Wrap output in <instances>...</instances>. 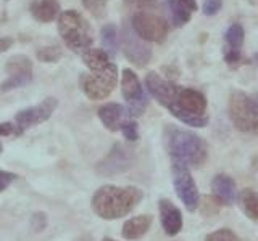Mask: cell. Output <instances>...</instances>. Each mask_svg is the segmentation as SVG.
<instances>
[{
  "label": "cell",
  "instance_id": "6da1fadb",
  "mask_svg": "<svg viewBox=\"0 0 258 241\" xmlns=\"http://www.w3.org/2000/svg\"><path fill=\"white\" fill-rule=\"evenodd\" d=\"M144 198V193L137 187H115L105 185L92 196L94 212L105 220H115L133 212Z\"/></svg>",
  "mask_w": 258,
  "mask_h": 241
},
{
  "label": "cell",
  "instance_id": "7a4b0ae2",
  "mask_svg": "<svg viewBox=\"0 0 258 241\" xmlns=\"http://www.w3.org/2000/svg\"><path fill=\"white\" fill-rule=\"evenodd\" d=\"M163 135L171 163H181L187 167L204 166L208 156V147L205 140L200 139L197 134L168 126Z\"/></svg>",
  "mask_w": 258,
  "mask_h": 241
},
{
  "label": "cell",
  "instance_id": "3957f363",
  "mask_svg": "<svg viewBox=\"0 0 258 241\" xmlns=\"http://www.w3.org/2000/svg\"><path fill=\"white\" fill-rule=\"evenodd\" d=\"M207 98L205 95L196 90V88L174 85V90L165 103V108L171 114L179 119L182 124L190 127H207L208 114H207Z\"/></svg>",
  "mask_w": 258,
  "mask_h": 241
},
{
  "label": "cell",
  "instance_id": "277c9868",
  "mask_svg": "<svg viewBox=\"0 0 258 241\" xmlns=\"http://www.w3.org/2000/svg\"><path fill=\"white\" fill-rule=\"evenodd\" d=\"M58 32L70 50L83 55L92 47L94 31L83 15L76 10H64L58 16Z\"/></svg>",
  "mask_w": 258,
  "mask_h": 241
},
{
  "label": "cell",
  "instance_id": "5b68a950",
  "mask_svg": "<svg viewBox=\"0 0 258 241\" xmlns=\"http://www.w3.org/2000/svg\"><path fill=\"white\" fill-rule=\"evenodd\" d=\"M118 84V68L115 63H110L102 71L83 72L79 76V87L91 100H105L115 90Z\"/></svg>",
  "mask_w": 258,
  "mask_h": 241
},
{
  "label": "cell",
  "instance_id": "8992f818",
  "mask_svg": "<svg viewBox=\"0 0 258 241\" xmlns=\"http://www.w3.org/2000/svg\"><path fill=\"white\" fill-rule=\"evenodd\" d=\"M131 28L142 40L155 44H163L169 32V24L165 16L153 12L152 8L136 12L131 18Z\"/></svg>",
  "mask_w": 258,
  "mask_h": 241
},
{
  "label": "cell",
  "instance_id": "52a82bcc",
  "mask_svg": "<svg viewBox=\"0 0 258 241\" xmlns=\"http://www.w3.org/2000/svg\"><path fill=\"white\" fill-rule=\"evenodd\" d=\"M121 93L127 103L129 117H139L149 104V96L145 93L141 80L133 69H123L121 72Z\"/></svg>",
  "mask_w": 258,
  "mask_h": 241
},
{
  "label": "cell",
  "instance_id": "ba28073f",
  "mask_svg": "<svg viewBox=\"0 0 258 241\" xmlns=\"http://www.w3.org/2000/svg\"><path fill=\"white\" fill-rule=\"evenodd\" d=\"M118 39L121 48H123V53L129 61L136 64L137 68L147 66V63L152 58V48L149 42H145L136 34L131 28V23H123Z\"/></svg>",
  "mask_w": 258,
  "mask_h": 241
},
{
  "label": "cell",
  "instance_id": "9c48e42d",
  "mask_svg": "<svg viewBox=\"0 0 258 241\" xmlns=\"http://www.w3.org/2000/svg\"><path fill=\"white\" fill-rule=\"evenodd\" d=\"M171 172H173V185L177 193V196L187 207V211L194 212L200 204V195L196 182H194L189 167L181 163H173L171 164Z\"/></svg>",
  "mask_w": 258,
  "mask_h": 241
},
{
  "label": "cell",
  "instance_id": "30bf717a",
  "mask_svg": "<svg viewBox=\"0 0 258 241\" xmlns=\"http://www.w3.org/2000/svg\"><path fill=\"white\" fill-rule=\"evenodd\" d=\"M229 117L234 127L240 132L253 131L255 112L250 104V95L240 90H234L229 96Z\"/></svg>",
  "mask_w": 258,
  "mask_h": 241
},
{
  "label": "cell",
  "instance_id": "8fae6325",
  "mask_svg": "<svg viewBox=\"0 0 258 241\" xmlns=\"http://www.w3.org/2000/svg\"><path fill=\"white\" fill-rule=\"evenodd\" d=\"M56 106H58V100H56L55 96H47L45 100H42L39 104H36V106H31V108L21 109L16 112L15 124L18 127V131L21 132V135L26 129L39 126L45 123L47 119H50L52 112L56 109Z\"/></svg>",
  "mask_w": 258,
  "mask_h": 241
},
{
  "label": "cell",
  "instance_id": "7c38bea8",
  "mask_svg": "<svg viewBox=\"0 0 258 241\" xmlns=\"http://www.w3.org/2000/svg\"><path fill=\"white\" fill-rule=\"evenodd\" d=\"M131 166H133L131 150H127L121 143H116L108 155L105 156L102 163H99L97 171H99V174H102V175H115V174L127 171Z\"/></svg>",
  "mask_w": 258,
  "mask_h": 241
},
{
  "label": "cell",
  "instance_id": "4fadbf2b",
  "mask_svg": "<svg viewBox=\"0 0 258 241\" xmlns=\"http://www.w3.org/2000/svg\"><path fill=\"white\" fill-rule=\"evenodd\" d=\"M99 117L102 124L111 132H118L123 129V126L129 120L127 108H124L119 103H105L99 108Z\"/></svg>",
  "mask_w": 258,
  "mask_h": 241
},
{
  "label": "cell",
  "instance_id": "5bb4252c",
  "mask_svg": "<svg viewBox=\"0 0 258 241\" xmlns=\"http://www.w3.org/2000/svg\"><path fill=\"white\" fill-rule=\"evenodd\" d=\"M158 211L161 227H163L165 233L168 236H176L182 228V214L179 207H176L169 199H160Z\"/></svg>",
  "mask_w": 258,
  "mask_h": 241
},
{
  "label": "cell",
  "instance_id": "9a60e30c",
  "mask_svg": "<svg viewBox=\"0 0 258 241\" xmlns=\"http://www.w3.org/2000/svg\"><path fill=\"white\" fill-rule=\"evenodd\" d=\"M213 196L220 204H232L236 199V183L226 174H218L212 180Z\"/></svg>",
  "mask_w": 258,
  "mask_h": 241
},
{
  "label": "cell",
  "instance_id": "2e32d148",
  "mask_svg": "<svg viewBox=\"0 0 258 241\" xmlns=\"http://www.w3.org/2000/svg\"><path fill=\"white\" fill-rule=\"evenodd\" d=\"M168 7L176 28L185 26L190 21L192 15L199 10L196 0H168Z\"/></svg>",
  "mask_w": 258,
  "mask_h": 241
},
{
  "label": "cell",
  "instance_id": "e0dca14e",
  "mask_svg": "<svg viewBox=\"0 0 258 241\" xmlns=\"http://www.w3.org/2000/svg\"><path fill=\"white\" fill-rule=\"evenodd\" d=\"M60 2L58 0H34L29 5L32 18L39 23H52L60 16Z\"/></svg>",
  "mask_w": 258,
  "mask_h": 241
},
{
  "label": "cell",
  "instance_id": "ac0fdd59",
  "mask_svg": "<svg viewBox=\"0 0 258 241\" xmlns=\"http://www.w3.org/2000/svg\"><path fill=\"white\" fill-rule=\"evenodd\" d=\"M152 222H153V219L149 214L133 217V219L124 222L123 230H121V235H123V238H126V239H137L149 231Z\"/></svg>",
  "mask_w": 258,
  "mask_h": 241
},
{
  "label": "cell",
  "instance_id": "d6986e66",
  "mask_svg": "<svg viewBox=\"0 0 258 241\" xmlns=\"http://www.w3.org/2000/svg\"><path fill=\"white\" fill-rule=\"evenodd\" d=\"M237 203L250 220L258 222V191L244 188L237 196Z\"/></svg>",
  "mask_w": 258,
  "mask_h": 241
},
{
  "label": "cell",
  "instance_id": "ffe728a7",
  "mask_svg": "<svg viewBox=\"0 0 258 241\" xmlns=\"http://www.w3.org/2000/svg\"><path fill=\"white\" fill-rule=\"evenodd\" d=\"M81 56H83V63L89 68V71H92V72L94 71H102L111 63L108 53L105 52L103 48H92L91 47Z\"/></svg>",
  "mask_w": 258,
  "mask_h": 241
},
{
  "label": "cell",
  "instance_id": "44dd1931",
  "mask_svg": "<svg viewBox=\"0 0 258 241\" xmlns=\"http://www.w3.org/2000/svg\"><path fill=\"white\" fill-rule=\"evenodd\" d=\"M100 40H102V48L108 53L110 58L116 55L118 52V29L113 23L103 24L100 29Z\"/></svg>",
  "mask_w": 258,
  "mask_h": 241
},
{
  "label": "cell",
  "instance_id": "7402d4cb",
  "mask_svg": "<svg viewBox=\"0 0 258 241\" xmlns=\"http://www.w3.org/2000/svg\"><path fill=\"white\" fill-rule=\"evenodd\" d=\"M5 72L8 76L32 74V61L26 55H13L5 64Z\"/></svg>",
  "mask_w": 258,
  "mask_h": 241
},
{
  "label": "cell",
  "instance_id": "603a6c76",
  "mask_svg": "<svg viewBox=\"0 0 258 241\" xmlns=\"http://www.w3.org/2000/svg\"><path fill=\"white\" fill-rule=\"evenodd\" d=\"M245 32L244 28L239 23H232L224 32V50H236L240 52L242 45H244Z\"/></svg>",
  "mask_w": 258,
  "mask_h": 241
},
{
  "label": "cell",
  "instance_id": "cb8c5ba5",
  "mask_svg": "<svg viewBox=\"0 0 258 241\" xmlns=\"http://www.w3.org/2000/svg\"><path fill=\"white\" fill-rule=\"evenodd\" d=\"M36 56L42 63H58L63 58V50L58 45H47L39 48L36 52Z\"/></svg>",
  "mask_w": 258,
  "mask_h": 241
},
{
  "label": "cell",
  "instance_id": "d4e9b609",
  "mask_svg": "<svg viewBox=\"0 0 258 241\" xmlns=\"http://www.w3.org/2000/svg\"><path fill=\"white\" fill-rule=\"evenodd\" d=\"M32 74H21V76H10L5 82H2L0 85V90L2 92H8V90H13V88H20L24 87L26 84L31 82Z\"/></svg>",
  "mask_w": 258,
  "mask_h": 241
},
{
  "label": "cell",
  "instance_id": "484cf974",
  "mask_svg": "<svg viewBox=\"0 0 258 241\" xmlns=\"http://www.w3.org/2000/svg\"><path fill=\"white\" fill-rule=\"evenodd\" d=\"M83 5L95 18H103L107 13V2H102V0H83Z\"/></svg>",
  "mask_w": 258,
  "mask_h": 241
},
{
  "label": "cell",
  "instance_id": "4316f807",
  "mask_svg": "<svg viewBox=\"0 0 258 241\" xmlns=\"http://www.w3.org/2000/svg\"><path fill=\"white\" fill-rule=\"evenodd\" d=\"M205 241H240L239 236L229 228H221L207 235Z\"/></svg>",
  "mask_w": 258,
  "mask_h": 241
},
{
  "label": "cell",
  "instance_id": "83f0119b",
  "mask_svg": "<svg viewBox=\"0 0 258 241\" xmlns=\"http://www.w3.org/2000/svg\"><path fill=\"white\" fill-rule=\"evenodd\" d=\"M121 132H123L124 139H127L129 142H136L137 139H139V131H137V124L134 123L133 119H129L127 123L123 126Z\"/></svg>",
  "mask_w": 258,
  "mask_h": 241
},
{
  "label": "cell",
  "instance_id": "f1b7e54d",
  "mask_svg": "<svg viewBox=\"0 0 258 241\" xmlns=\"http://www.w3.org/2000/svg\"><path fill=\"white\" fill-rule=\"evenodd\" d=\"M31 227L36 231H42L47 227V215L44 212H36L31 217Z\"/></svg>",
  "mask_w": 258,
  "mask_h": 241
},
{
  "label": "cell",
  "instance_id": "f546056e",
  "mask_svg": "<svg viewBox=\"0 0 258 241\" xmlns=\"http://www.w3.org/2000/svg\"><path fill=\"white\" fill-rule=\"evenodd\" d=\"M223 0H205L204 2V13L207 16H213L221 10Z\"/></svg>",
  "mask_w": 258,
  "mask_h": 241
},
{
  "label": "cell",
  "instance_id": "4dcf8cb0",
  "mask_svg": "<svg viewBox=\"0 0 258 241\" xmlns=\"http://www.w3.org/2000/svg\"><path fill=\"white\" fill-rule=\"evenodd\" d=\"M10 135H15V137L21 135L16 124L15 123H2L0 124V137H10Z\"/></svg>",
  "mask_w": 258,
  "mask_h": 241
},
{
  "label": "cell",
  "instance_id": "1f68e13d",
  "mask_svg": "<svg viewBox=\"0 0 258 241\" xmlns=\"http://www.w3.org/2000/svg\"><path fill=\"white\" fill-rule=\"evenodd\" d=\"M16 180V174L8 171H0V191L7 190Z\"/></svg>",
  "mask_w": 258,
  "mask_h": 241
},
{
  "label": "cell",
  "instance_id": "d6a6232c",
  "mask_svg": "<svg viewBox=\"0 0 258 241\" xmlns=\"http://www.w3.org/2000/svg\"><path fill=\"white\" fill-rule=\"evenodd\" d=\"M157 0H124L126 5H137L141 7V10H145V8H153Z\"/></svg>",
  "mask_w": 258,
  "mask_h": 241
},
{
  "label": "cell",
  "instance_id": "836d02e7",
  "mask_svg": "<svg viewBox=\"0 0 258 241\" xmlns=\"http://www.w3.org/2000/svg\"><path fill=\"white\" fill-rule=\"evenodd\" d=\"M15 44V39L10 37V36H4V37H0V53H4L7 52L8 48H12V45Z\"/></svg>",
  "mask_w": 258,
  "mask_h": 241
},
{
  "label": "cell",
  "instance_id": "e575fe53",
  "mask_svg": "<svg viewBox=\"0 0 258 241\" xmlns=\"http://www.w3.org/2000/svg\"><path fill=\"white\" fill-rule=\"evenodd\" d=\"M250 104H252V109L255 112V119H256V116H258V93L250 95Z\"/></svg>",
  "mask_w": 258,
  "mask_h": 241
},
{
  "label": "cell",
  "instance_id": "d590c367",
  "mask_svg": "<svg viewBox=\"0 0 258 241\" xmlns=\"http://www.w3.org/2000/svg\"><path fill=\"white\" fill-rule=\"evenodd\" d=\"M253 132L258 135V116H256V119H255V123H253Z\"/></svg>",
  "mask_w": 258,
  "mask_h": 241
},
{
  "label": "cell",
  "instance_id": "8d00e7d4",
  "mask_svg": "<svg viewBox=\"0 0 258 241\" xmlns=\"http://www.w3.org/2000/svg\"><path fill=\"white\" fill-rule=\"evenodd\" d=\"M253 63H255V64H258V52L253 55Z\"/></svg>",
  "mask_w": 258,
  "mask_h": 241
},
{
  "label": "cell",
  "instance_id": "74e56055",
  "mask_svg": "<svg viewBox=\"0 0 258 241\" xmlns=\"http://www.w3.org/2000/svg\"><path fill=\"white\" fill-rule=\"evenodd\" d=\"M102 241H116V239H113V238H103Z\"/></svg>",
  "mask_w": 258,
  "mask_h": 241
},
{
  "label": "cell",
  "instance_id": "f35d334b",
  "mask_svg": "<svg viewBox=\"0 0 258 241\" xmlns=\"http://www.w3.org/2000/svg\"><path fill=\"white\" fill-rule=\"evenodd\" d=\"M0 153H2V143H0Z\"/></svg>",
  "mask_w": 258,
  "mask_h": 241
},
{
  "label": "cell",
  "instance_id": "ab89813d",
  "mask_svg": "<svg viewBox=\"0 0 258 241\" xmlns=\"http://www.w3.org/2000/svg\"><path fill=\"white\" fill-rule=\"evenodd\" d=\"M102 2H108V0H102Z\"/></svg>",
  "mask_w": 258,
  "mask_h": 241
}]
</instances>
